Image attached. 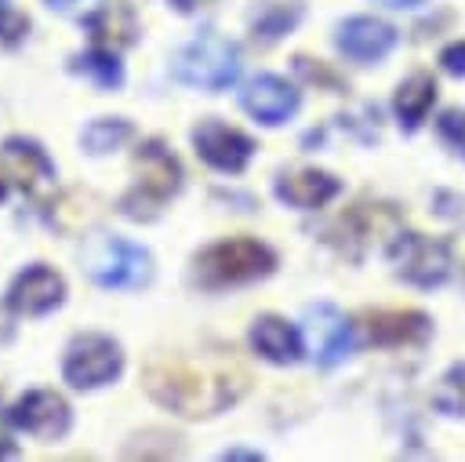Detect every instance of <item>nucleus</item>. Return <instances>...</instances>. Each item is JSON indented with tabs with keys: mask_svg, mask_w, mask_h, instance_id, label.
I'll return each mask as SVG.
<instances>
[{
	"mask_svg": "<svg viewBox=\"0 0 465 462\" xmlns=\"http://www.w3.org/2000/svg\"><path fill=\"white\" fill-rule=\"evenodd\" d=\"M142 386L160 407L182 418H211L247 393L251 375L229 349H178L156 353L142 371Z\"/></svg>",
	"mask_w": 465,
	"mask_h": 462,
	"instance_id": "nucleus-1",
	"label": "nucleus"
},
{
	"mask_svg": "<svg viewBox=\"0 0 465 462\" xmlns=\"http://www.w3.org/2000/svg\"><path fill=\"white\" fill-rule=\"evenodd\" d=\"M276 269V251L258 236H225L207 244L193 258V284L203 291H225L240 284L265 280Z\"/></svg>",
	"mask_w": 465,
	"mask_h": 462,
	"instance_id": "nucleus-2",
	"label": "nucleus"
},
{
	"mask_svg": "<svg viewBox=\"0 0 465 462\" xmlns=\"http://www.w3.org/2000/svg\"><path fill=\"white\" fill-rule=\"evenodd\" d=\"M134 186L120 196V215H127L131 222H153L163 204L182 189V160L167 149V142L160 138H145L134 149Z\"/></svg>",
	"mask_w": 465,
	"mask_h": 462,
	"instance_id": "nucleus-3",
	"label": "nucleus"
},
{
	"mask_svg": "<svg viewBox=\"0 0 465 462\" xmlns=\"http://www.w3.org/2000/svg\"><path fill=\"white\" fill-rule=\"evenodd\" d=\"M84 273L109 291H138L153 280V255L127 236H91L84 247Z\"/></svg>",
	"mask_w": 465,
	"mask_h": 462,
	"instance_id": "nucleus-4",
	"label": "nucleus"
},
{
	"mask_svg": "<svg viewBox=\"0 0 465 462\" xmlns=\"http://www.w3.org/2000/svg\"><path fill=\"white\" fill-rule=\"evenodd\" d=\"M171 73L185 87L225 91L240 76V51L218 33H200L185 47H178V55L171 58Z\"/></svg>",
	"mask_w": 465,
	"mask_h": 462,
	"instance_id": "nucleus-5",
	"label": "nucleus"
},
{
	"mask_svg": "<svg viewBox=\"0 0 465 462\" xmlns=\"http://www.w3.org/2000/svg\"><path fill=\"white\" fill-rule=\"evenodd\" d=\"M124 371V349L116 338L98 335V331H84L65 346L62 357V378L73 389H102L113 378H120Z\"/></svg>",
	"mask_w": 465,
	"mask_h": 462,
	"instance_id": "nucleus-6",
	"label": "nucleus"
},
{
	"mask_svg": "<svg viewBox=\"0 0 465 462\" xmlns=\"http://www.w3.org/2000/svg\"><path fill=\"white\" fill-rule=\"evenodd\" d=\"M4 422L18 433H29V437L51 444L69 433L73 411H69V400L54 389H29L4 411Z\"/></svg>",
	"mask_w": 465,
	"mask_h": 462,
	"instance_id": "nucleus-7",
	"label": "nucleus"
},
{
	"mask_svg": "<svg viewBox=\"0 0 465 462\" xmlns=\"http://www.w3.org/2000/svg\"><path fill=\"white\" fill-rule=\"evenodd\" d=\"M389 255H392L396 276H403L407 284H418V287H436L450 273V247L432 236H421V233H400L389 244Z\"/></svg>",
	"mask_w": 465,
	"mask_h": 462,
	"instance_id": "nucleus-8",
	"label": "nucleus"
},
{
	"mask_svg": "<svg viewBox=\"0 0 465 462\" xmlns=\"http://www.w3.org/2000/svg\"><path fill=\"white\" fill-rule=\"evenodd\" d=\"M0 175L29 193V196H44L54 186V160L47 156V149L36 138L25 135H7L0 142Z\"/></svg>",
	"mask_w": 465,
	"mask_h": 462,
	"instance_id": "nucleus-9",
	"label": "nucleus"
},
{
	"mask_svg": "<svg viewBox=\"0 0 465 462\" xmlns=\"http://www.w3.org/2000/svg\"><path fill=\"white\" fill-rule=\"evenodd\" d=\"M193 149L207 167L225 171V175H240L254 156V138L222 124V120H214V116H207L193 127Z\"/></svg>",
	"mask_w": 465,
	"mask_h": 462,
	"instance_id": "nucleus-10",
	"label": "nucleus"
},
{
	"mask_svg": "<svg viewBox=\"0 0 465 462\" xmlns=\"http://www.w3.org/2000/svg\"><path fill=\"white\" fill-rule=\"evenodd\" d=\"M62 302H65V276L44 262L25 266L7 287V306L22 316H44Z\"/></svg>",
	"mask_w": 465,
	"mask_h": 462,
	"instance_id": "nucleus-11",
	"label": "nucleus"
},
{
	"mask_svg": "<svg viewBox=\"0 0 465 462\" xmlns=\"http://www.w3.org/2000/svg\"><path fill=\"white\" fill-rule=\"evenodd\" d=\"M305 342L320 367H334L352 349V327L338 306L316 302L305 309Z\"/></svg>",
	"mask_w": 465,
	"mask_h": 462,
	"instance_id": "nucleus-12",
	"label": "nucleus"
},
{
	"mask_svg": "<svg viewBox=\"0 0 465 462\" xmlns=\"http://www.w3.org/2000/svg\"><path fill=\"white\" fill-rule=\"evenodd\" d=\"M298 87L294 84H287L283 76H276V73H262V76H254L247 87H243V109L258 120V124H265V127H280V124H287L294 113H298Z\"/></svg>",
	"mask_w": 465,
	"mask_h": 462,
	"instance_id": "nucleus-13",
	"label": "nucleus"
},
{
	"mask_svg": "<svg viewBox=\"0 0 465 462\" xmlns=\"http://www.w3.org/2000/svg\"><path fill=\"white\" fill-rule=\"evenodd\" d=\"M334 44L352 62H378V58H385L396 47V29L389 22H381V18L356 15V18H345L338 25Z\"/></svg>",
	"mask_w": 465,
	"mask_h": 462,
	"instance_id": "nucleus-14",
	"label": "nucleus"
},
{
	"mask_svg": "<svg viewBox=\"0 0 465 462\" xmlns=\"http://www.w3.org/2000/svg\"><path fill=\"white\" fill-rule=\"evenodd\" d=\"M276 200H283L287 207H298V211H316L323 204H331L338 193H341V182L331 175V171H320V167H294V171H283L272 186Z\"/></svg>",
	"mask_w": 465,
	"mask_h": 462,
	"instance_id": "nucleus-15",
	"label": "nucleus"
},
{
	"mask_svg": "<svg viewBox=\"0 0 465 462\" xmlns=\"http://www.w3.org/2000/svg\"><path fill=\"white\" fill-rule=\"evenodd\" d=\"M251 346H254V353H258L262 360L280 364V367L298 364L302 353H305V338H302V331H298L291 320L276 316V313H262V316H254V324H251Z\"/></svg>",
	"mask_w": 465,
	"mask_h": 462,
	"instance_id": "nucleus-16",
	"label": "nucleus"
},
{
	"mask_svg": "<svg viewBox=\"0 0 465 462\" xmlns=\"http://www.w3.org/2000/svg\"><path fill=\"white\" fill-rule=\"evenodd\" d=\"M363 335L367 342L378 346H411L421 342L429 335V316L418 309H378V313H363Z\"/></svg>",
	"mask_w": 465,
	"mask_h": 462,
	"instance_id": "nucleus-17",
	"label": "nucleus"
},
{
	"mask_svg": "<svg viewBox=\"0 0 465 462\" xmlns=\"http://www.w3.org/2000/svg\"><path fill=\"white\" fill-rule=\"evenodd\" d=\"M302 15H305L302 0H254L247 11V29L254 44H276L302 22Z\"/></svg>",
	"mask_w": 465,
	"mask_h": 462,
	"instance_id": "nucleus-18",
	"label": "nucleus"
},
{
	"mask_svg": "<svg viewBox=\"0 0 465 462\" xmlns=\"http://www.w3.org/2000/svg\"><path fill=\"white\" fill-rule=\"evenodd\" d=\"M341 226L352 233V240H360L363 247L367 244H392L400 233H403V226H400V215H396V207L392 204H356L345 218H341Z\"/></svg>",
	"mask_w": 465,
	"mask_h": 462,
	"instance_id": "nucleus-19",
	"label": "nucleus"
},
{
	"mask_svg": "<svg viewBox=\"0 0 465 462\" xmlns=\"http://www.w3.org/2000/svg\"><path fill=\"white\" fill-rule=\"evenodd\" d=\"M432 102H436V80H432V73H411L396 87V95H392V109L400 116V127L403 131H414L429 116Z\"/></svg>",
	"mask_w": 465,
	"mask_h": 462,
	"instance_id": "nucleus-20",
	"label": "nucleus"
},
{
	"mask_svg": "<svg viewBox=\"0 0 465 462\" xmlns=\"http://www.w3.org/2000/svg\"><path fill=\"white\" fill-rule=\"evenodd\" d=\"M84 29L91 33V44H98V47H113V51H120V47H131L134 40H138V25H134V18H131V11H124V7H98V11H91L87 18H84Z\"/></svg>",
	"mask_w": 465,
	"mask_h": 462,
	"instance_id": "nucleus-21",
	"label": "nucleus"
},
{
	"mask_svg": "<svg viewBox=\"0 0 465 462\" xmlns=\"http://www.w3.org/2000/svg\"><path fill=\"white\" fill-rule=\"evenodd\" d=\"M69 69H73L76 76L91 80V84L102 87V91H116V87L124 84V62L116 58L113 47H98V44H91L87 51H80V55L69 58Z\"/></svg>",
	"mask_w": 465,
	"mask_h": 462,
	"instance_id": "nucleus-22",
	"label": "nucleus"
},
{
	"mask_svg": "<svg viewBox=\"0 0 465 462\" xmlns=\"http://www.w3.org/2000/svg\"><path fill=\"white\" fill-rule=\"evenodd\" d=\"M131 138H134V127L124 116H98L80 131V146L87 156H109L120 146H127Z\"/></svg>",
	"mask_w": 465,
	"mask_h": 462,
	"instance_id": "nucleus-23",
	"label": "nucleus"
},
{
	"mask_svg": "<svg viewBox=\"0 0 465 462\" xmlns=\"http://www.w3.org/2000/svg\"><path fill=\"white\" fill-rule=\"evenodd\" d=\"M432 404L440 415H450V418L465 415V360L443 371V378L432 389Z\"/></svg>",
	"mask_w": 465,
	"mask_h": 462,
	"instance_id": "nucleus-24",
	"label": "nucleus"
},
{
	"mask_svg": "<svg viewBox=\"0 0 465 462\" xmlns=\"http://www.w3.org/2000/svg\"><path fill=\"white\" fill-rule=\"evenodd\" d=\"M436 131L447 146H454L458 153H465V109H443L436 120Z\"/></svg>",
	"mask_w": 465,
	"mask_h": 462,
	"instance_id": "nucleus-25",
	"label": "nucleus"
},
{
	"mask_svg": "<svg viewBox=\"0 0 465 462\" xmlns=\"http://www.w3.org/2000/svg\"><path fill=\"white\" fill-rule=\"evenodd\" d=\"M25 33H29V18H25V15H18L15 7L0 4V44L15 47V44H18Z\"/></svg>",
	"mask_w": 465,
	"mask_h": 462,
	"instance_id": "nucleus-26",
	"label": "nucleus"
},
{
	"mask_svg": "<svg viewBox=\"0 0 465 462\" xmlns=\"http://www.w3.org/2000/svg\"><path fill=\"white\" fill-rule=\"evenodd\" d=\"M294 69L305 76V80H312V84H323V87H341V80L327 69V65H312V58H305V55H294Z\"/></svg>",
	"mask_w": 465,
	"mask_h": 462,
	"instance_id": "nucleus-27",
	"label": "nucleus"
},
{
	"mask_svg": "<svg viewBox=\"0 0 465 462\" xmlns=\"http://www.w3.org/2000/svg\"><path fill=\"white\" fill-rule=\"evenodd\" d=\"M440 65H443L450 76H465V40L443 47V51H440Z\"/></svg>",
	"mask_w": 465,
	"mask_h": 462,
	"instance_id": "nucleus-28",
	"label": "nucleus"
},
{
	"mask_svg": "<svg viewBox=\"0 0 465 462\" xmlns=\"http://www.w3.org/2000/svg\"><path fill=\"white\" fill-rule=\"evenodd\" d=\"M447 247H450V266H458V273L465 280V229L454 233V240H447Z\"/></svg>",
	"mask_w": 465,
	"mask_h": 462,
	"instance_id": "nucleus-29",
	"label": "nucleus"
},
{
	"mask_svg": "<svg viewBox=\"0 0 465 462\" xmlns=\"http://www.w3.org/2000/svg\"><path fill=\"white\" fill-rule=\"evenodd\" d=\"M178 15H196V11H207V7H214L218 0H167Z\"/></svg>",
	"mask_w": 465,
	"mask_h": 462,
	"instance_id": "nucleus-30",
	"label": "nucleus"
},
{
	"mask_svg": "<svg viewBox=\"0 0 465 462\" xmlns=\"http://www.w3.org/2000/svg\"><path fill=\"white\" fill-rule=\"evenodd\" d=\"M11 313H15L11 306H7V309L0 306V342H7V338L15 335V324H11Z\"/></svg>",
	"mask_w": 465,
	"mask_h": 462,
	"instance_id": "nucleus-31",
	"label": "nucleus"
},
{
	"mask_svg": "<svg viewBox=\"0 0 465 462\" xmlns=\"http://www.w3.org/2000/svg\"><path fill=\"white\" fill-rule=\"evenodd\" d=\"M222 458L229 462V458H247V462H258L262 458V451H243V447H229V451H222Z\"/></svg>",
	"mask_w": 465,
	"mask_h": 462,
	"instance_id": "nucleus-32",
	"label": "nucleus"
},
{
	"mask_svg": "<svg viewBox=\"0 0 465 462\" xmlns=\"http://www.w3.org/2000/svg\"><path fill=\"white\" fill-rule=\"evenodd\" d=\"M0 458H18V447L11 440H0Z\"/></svg>",
	"mask_w": 465,
	"mask_h": 462,
	"instance_id": "nucleus-33",
	"label": "nucleus"
},
{
	"mask_svg": "<svg viewBox=\"0 0 465 462\" xmlns=\"http://www.w3.org/2000/svg\"><path fill=\"white\" fill-rule=\"evenodd\" d=\"M44 4H47L51 11H69V7H73V4H80V0H44Z\"/></svg>",
	"mask_w": 465,
	"mask_h": 462,
	"instance_id": "nucleus-34",
	"label": "nucleus"
},
{
	"mask_svg": "<svg viewBox=\"0 0 465 462\" xmlns=\"http://www.w3.org/2000/svg\"><path fill=\"white\" fill-rule=\"evenodd\" d=\"M385 7H414V4H421V0H381Z\"/></svg>",
	"mask_w": 465,
	"mask_h": 462,
	"instance_id": "nucleus-35",
	"label": "nucleus"
},
{
	"mask_svg": "<svg viewBox=\"0 0 465 462\" xmlns=\"http://www.w3.org/2000/svg\"><path fill=\"white\" fill-rule=\"evenodd\" d=\"M4 196H7V178L0 175V200H4Z\"/></svg>",
	"mask_w": 465,
	"mask_h": 462,
	"instance_id": "nucleus-36",
	"label": "nucleus"
}]
</instances>
